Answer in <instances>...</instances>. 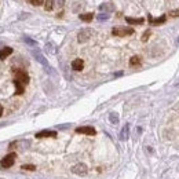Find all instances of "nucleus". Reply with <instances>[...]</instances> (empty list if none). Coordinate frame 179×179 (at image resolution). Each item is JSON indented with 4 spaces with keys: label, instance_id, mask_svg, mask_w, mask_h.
<instances>
[{
    "label": "nucleus",
    "instance_id": "nucleus-1",
    "mask_svg": "<svg viewBox=\"0 0 179 179\" xmlns=\"http://www.w3.org/2000/svg\"><path fill=\"white\" fill-rule=\"evenodd\" d=\"M29 83V76L25 70L15 69L14 70V84H15V95H21L23 94L25 86Z\"/></svg>",
    "mask_w": 179,
    "mask_h": 179
},
{
    "label": "nucleus",
    "instance_id": "nucleus-2",
    "mask_svg": "<svg viewBox=\"0 0 179 179\" xmlns=\"http://www.w3.org/2000/svg\"><path fill=\"white\" fill-rule=\"evenodd\" d=\"M112 35L117 37H125V36H131L134 35V29L128 28V26H117V28L112 29Z\"/></svg>",
    "mask_w": 179,
    "mask_h": 179
},
{
    "label": "nucleus",
    "instance_id": "nucleus-3",
    "mask_svg": "<svg viewBox=\"0 0 179 179\" xmlns=\"http://www.w3.org/2000/svg\"><path fill=\"white\" fill-rule=\"evenodd\" d=\"M15 158H17V154L14 153H8L7 156H4L2 158V161H0V165L3 167V168H10V167H13V164H14V161H15Z\"/></svg>",
    "mask_w": 179,
    "mask_h": 179
},
{
    "label": "nucleus",
    "instance_id": "nucleus-4",
    "mask_svg": "<svg viewBox=\"0 0 179 179\" xmlns=\"http://www.w3.org/2000/svg\"><path fill=\"white\" fill-rule=\"evenodd\" d=\"M92 29H90V28H86V29H81L80 32H79V35H77V40H79V43H86V42H88L90 40V37L92 36Z\"/></svg>",
    "mask_w": 179,
    "mask_h": 179
},
{
    "label": "nucleus",
    "instance_id": "nucleus-5",
    "mask_svg": "<svg viewBox=\"0 0 179 179\" xmlns=\"http://www.w3.org/2000/svg\"><path fill=\"white\" fill-rule=\"evenodd\" d=\"M72 172L76 175H79V177H84V175H87V172H88V168H87V165L84 163H79V164H76V165L72 167Z\"/></svg>",
    "mask_w": 179,
    "mask_h": 179
},
{
    "label": "nucleus",
    "instance_id": "nucleus-6",
    "mask_svg": "<svg viewBox=\"0 0 179 179\" xmlns=\"http://www.w3.org/2000/svg\"><path fill=\"white\" fill-rule=\"evenodd\" d=\"M76 132L77 134H86V135H95L96 131H95V128L91 127V125H84V127L76 128Z\"/></svg>",
    "mask_w": 179,
    "mask_h": 179
},
{
    "label": "nucleus",
    "instance_id": "nucleus-7",
    "mask_svg": "<svg viewBox=\"0 0 179 179\" xmlns=\"http://www.w3.org/2000/svg\"><path fill=\"white\" fill-rule=\"evenodd\" d=\"M32 54H33V57L36 58L37 61H39L40 63H42L43 66H46V67H48V62H47V59L44 58V55L42 54V52L39 51V50H33V51H32Z\"/></svg>",
    "mask_w": 179,
    "mask_h": 179
},
{
    "label": "nucleus",
    "instance_id": "nucleus-8",
    "mask_svg": "<svg viewBox=\"0 0 179 179\" xmlns=\"http://www.w3.org/2000/svg\"><path fill=\"white\" fill-rule=\"evenodd\" d=\"M57 136V132L55 131H50V130H43L40 132L36 134V138H55Z\"/></svg>",
    "mask_w": 179,
    "mask_h": 179
},
{
    "label": "nucleus",
    "instance_id": "nucleus-9",
    "mask_svg": "<svg viewBox=\"0 0 179 179\" xmlns=\"http://www.w3.org/2000/svg\"><path fill=\"white\" fill-rule=\"evenodd\" d=\"M83 67H84V61L80 59V58H76V59L72 62V69L76 70V72H80V70H83Z\"/></svg>",
    "mask_w": 179,
    "mask_h": 179
},
{
    "label": "nucleus",
    "instance_id": "nucleus-10",
    "mask_svg": "<svg viewBox=\"0 0 179 179\" xmlns=\"http://www.w3.org/2000/svg\"><path fill=\"white\" fill-rule=\"evenodd\" d=\"M128 136H130V124H125L123 127L121 132H120V139L121 140H127Z\"/></svg>",
    "mask_w": 179,
    "mask_h": 179
},
{
    "label": "nucleus",
    "instance_id": "nucleus-11",
    "mask_svg": "<svg viewBox=\"0 0 179 179\" xmlns=\"http://www.w3.org/2000/svg\"><path fill=\"white\" fill-rule=\"evenodd\" d=\"M165 19H167L165 15H161V17H158V18H153V17L149 15V22H150L152 25H160V23H164Z\"/></svg>",
    "mask_w": 179,
    "mask_h": 179
},
{
    "label": "nucleus",
    "instance_id": "nucleus-12",
    "mask_svg": "<svg viewBox=\"0 0 179 179\" xmlns=\"http://www.w3.org/2000/svg\"><path fill=\"white\" fill-rule=\"evenodd\" d=\"M11 54H13V48L11 47H4V48L0 50V59H6Z\"/></svg>",
    "mask_w": 179,
    "mask_h": 179
},
{
    "label": "nucleus",
    "instance_id": "nucleus-13",
    "mask_svg": "<svg viewBox=\"0 0 179 179\" xmlns=\"http://www.w3.org/2000/svg\"><path fill=\"white\" fill-rule=\"evenodd\" d=\"M125 21L130 23V25H142V23L145 22V19H143V18H131V17H127Z\"/></svg>",
    "mask_w": 179,
    "mask_h": 179
},
{
    "label": "nucleus",
    "instance_id": "nucleus-14",
    "mask_svg": "<svg viewBox=\"0 0 179 179\" xmlns=\"http://www.w3.org/2000/svg\"><path fill=\"white\" fill-rule=\"evenodd\" d=\"M94 18V14L92 13H86V14H81L80 15V19L84 22H91Z\"/></svg>",
    "mask_w": 179,
    "mask_h": 179
},
{
    "label": "nucleus",
    "instance_id": "nucleus-15",
    "mask_svg": "<svg viewBox=\"0 0 179 179\" xmlns=\"http://www.w3.org/2000/svg\"><path fill=\"white\" fill-rule=\"evenodd\" d=\"M139 63H140V58L138 57V55H134V57L130 59V65L131 66H138Z\"/></svg>",
    "mask_w": 179,
    "mask_h": 179
},
{
    "label": "nucleus",
    "instance_id": "nucleus-16",
    "mask_svg": "<svg viewBox=\"0 0 179 179\" xmlns=\"http://www.w3.org/2000/svg\"><path fill=\"white\" fill-rule=\"evenodd\" d=\"M109 120L112 124H117L119 123V116H117V113H110L109 114Z\"/></svg>",
    "mask_w": 179,
    "mask_h": 179
},
{
    "label": "nucleus",
    "instance_id": "nucleus-17",
    "mask_svg": "<svg viewBox=\"0 0 179 179\" xmlns=\"http://www.w3.org/2000/svg\"><path fill=\"white\" fill-rule=\"evenodd\" d=\"M99 8H101L102 11H113V6L110 4V3H105V4H102Z\"/></svg>",
    "mask_w": 179,
    "mask_h": 179
},
{
    "label": "nucleus",
    "instance_id": "nucleus-18",
    "mask_svg": "<svg viewBox=\"0 0 179 179\" xmlns=\"http://www.w3.org/2000/svg\"><path fill=\"white\" fill-rule=\"evenodd\" d=\"M44 8H46V11H51L54 8V0H47Z\"/></svg>",
    "mask_w": 179,
    "mask_h": 179
},
{
    "label": "nucleus",
    "instance_id": "nucleus-19",
    "mask_svg": "<svg viewBox=\"0 0 179 179\" xmlns=\"http://www.w3.org/2000/svg\"><path fill=\"white\" fill-rule=\"evenodd\" d=\"M150 35H152V32H150V29H148V31H145V33L142 35V42L143 43H146L149 40V37H150Z\"/></svg>",
    "mask_w": 179,
    "mask_h": 179
},
{
    "label": "nucleus",
    "instance_id": "nucleus-20",
    "mask_svg": "<svg viewBox=\"0 0 179 179\" xmlns=\"http://www.w3.org/2000/svg\"><path fill=\"white\" fill-rule=\"evenodd\" d=\"M21 168L22 169H29V171H35V169H36V167L32 165V164H23Z\"/></svg>",
    "mask_w": 179,
    "mask_h": 179
},
{
    "label": "nucleus",
    "instance_id": "nucleus-21",
    "mask_svg": "<svg viewBox=\"0 0 179 179\" xmlns=\"http://www.w3.org/2000/svg\"><path fill=\"white\" fill-rule=\"evenodd\" d=\"M168 15H169V17H174V18H178V17H179V10H172V11H169Z\"/></svg>",
    "mask_w": 179,
    "mask_h": 179
},
{
    "label": "nucleus",
    "instance_id": "nucleus-22",
    "mask_svg": "<svg viewBox=\"0 0 179 179\" xmlns=\"http://www.w3.org/2000/svg\"><path fill=\"white\" fill-rule=\"evenodd\" d=\"M28 2L33 6H42L43 4V0H28Z\"/></svg>",
    "mask_w": 179,
    "mask_h": 179
},
{
    "label": "nucleus",
    "instance_id": "nucleus-23",
    "mask_svg": "<svg viewBox=\"0 0 179 179\" xmlns=\"http://www.w3.org/2000/svg\"><path fill=\"white\" fill-rule=\"evenodd\" d=\"M96 18H98L99 21H106V19L109 18V15H108V14H99V15L96 17Z\"/></svg>",
    "mask_w": 179,
    "mask_h": 179
},
{
    "label": "nucleus",
    "instance_id": "nucleus-24",
    "mask_svg": "<svg viewBox=\"0 0 179 179\" xmlns=\"http://www.w3.org/2000/svg\"><path fill=\"white\" fill-rule=\"evenodd\" d=\"M23 40H25V43H26V44H29V46H36V42H33V40L29 39V37H25Z\"/></svg>",
    "mask_w": 179,
    "mask_h": 179
},
{
    "label": "nucleus",
    "instance_id": "nucleus-25",
    "mask_svg": "<svg viewBox=\"0 0 179 179\" xmlns=\"http://www.w3.org/2000/svg\"><path fill=\"white\" fill-rule=\"evenodd\" d=\"M57 4L59 6V7H63V4H65V0H57Z\"/></svg>",
    "mask_w": 179,
    "mask_h": 179
},
{
    "label": "nucleus",
    "instance_id": "nucleus-26",
    "mask_svg": "<svg viewBox=\"0 0 179 179\" xmlns=\"http://www.w3.org/2000/svg\"><path fill=\"white\" fill-rule=\"evenodd\" d=\"M2 114H3V106L0 105V117H2Z\"/></svg>",
    "mask_w": 179,
    "mask_h": 179
},
{
    "label": "nucleus",
    "instance_id": "nucleus-27",
    "mask_svg": "<svg viewBox=\"0 0 179 179\" xmlns=\"http://www.w3.org/2000/svg\"><path fill=\"white\" fill-rule=\"evenodd\" d=\"M175 86H179V79L177 80V83H175Z\"/></svg>",
    "mask_w": 179,
    "mask_h": 179
},
{
    "label": "nucleus",
    "instance_id": "nucleus-28",
    "mask_svg": "<svg viewBox=\"0 0 179 179\" xmlns=\"http://www.w3.org/2000/svg\"><path fill=\"white\" fill-rule=\"evenodd\" d=\"M177 44H178V46H179V37H178V42H177Z\"/></svg>",
    "mask_w": 179,
    "mask_h": 179
},
{
    "label": "nucleus",
    "instance_id": "nucleus-29",
    "mask_svg": "<svg viewBox=\"0 0 179 179\" xmlns=\"http://www.w3.org/2000/svg\"><path fill=\"white\" fill-rule=\"evenodd\" d=\"M0 179H2V178H0Z\"/></svg>",
    "mask_w": 179,
    "mask_h": 179
}]
</instances>
